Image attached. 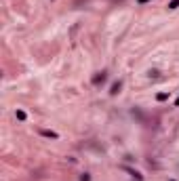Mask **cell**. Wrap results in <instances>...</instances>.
<instances>
[{
    "label": "cell",
    "instance_id": "1",
    "mask_svg": "<svg viewBox=\"0 0 179 181\" xmlns=\"http://www.w3.org/2000/svg\"><path fill=\"white\" fill-rule=\"evenodd\" d=\"M120 87H122V82H116V84L112 87V90H110V93H112V95H116L118 90H120Z\"/></svg>",
    "mask_w": 179,
    "mask_h": 181
},
{
    "label": "cell",
    "instance_id": "2",
    "mask_svg": "<svg viewBox=\"0 0 179 181\" xmlns=\"http://www.w3.org/2000/svg\"><path fill=\"white\" fill-rule=\"evenodd\" d=\"M42 135H44V137H57V133H51V131H42Z\"/></svg>",
    "mask_w": 179,
    "mask_h": 181
},
{
    "label": "cell",
    "instance_id": "3",
    "mask_svg": "<svg viewBox=\"0 0 179 181\" xmlns=\"http://www.w3.org/2000/svg\"><path fill=\"white\" fill-rule=\"evenodd\" d=\"M179 7V0H173V2L169 4V9H177Z\"/></svg>",
    "mask_w": 179,
    "mask_h": 181
},
{
    "label": "cell",
    "instance_id": "4",
    "mask_svg": "<svg viewBox=\"0 0 179 181\" xmlns=\"http://www.w3.org/2000/svg\"><path fill=\"white\" fill-rule=\"evenodd\" d=\"M17 118L19 120H25V112H17Z\"/></svg>",
    "mask_w": 179,
    "mask_h": 181
},
{
    "label": "cell",
    "instance_id": "5",
    "mask_svg": "<svg viewBox=\"0 0 179 181\" xmlns=\"http://www.w3.org/2000/svg\"><path fill=\"white\" fill-rule=\"evenodd\" d=\"M145 2H150V0H139V4H145Z\"/></svg>",
    "mask_w": 179,
    "mask_h": 181
}]
</instances>
